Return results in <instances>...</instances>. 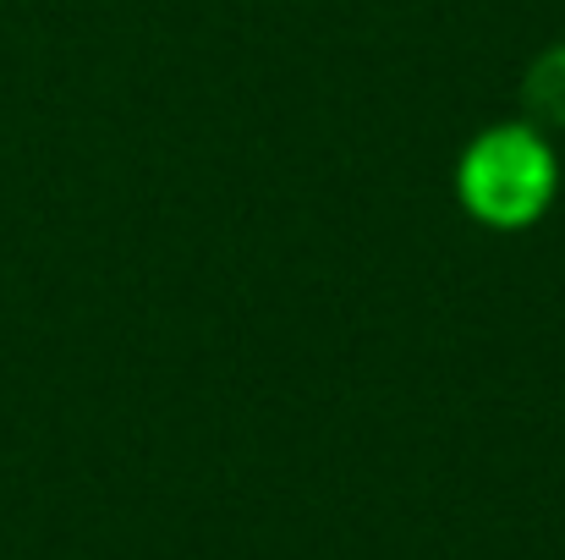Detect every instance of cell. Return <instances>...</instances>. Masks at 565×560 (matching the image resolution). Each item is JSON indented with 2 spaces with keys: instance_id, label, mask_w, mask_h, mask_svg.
<instances>
[{
  "instance_id": "cell-1",
  "label": "cell",
  "mask_w": 565,
  "mask_h": 560,
  "mask_svg": "<svg viewBox=\"0 0 565 560\" xmlns=\"http://www.w3.org/2000/svg\"><path fill=\"white\" fill-rule=\"evenodd\" d=\"M461 187H467V203L483 220L522 225L550 198V155L527 133H500V138H489V144L472 149Z\"/></svg>"
}]
</instances>
